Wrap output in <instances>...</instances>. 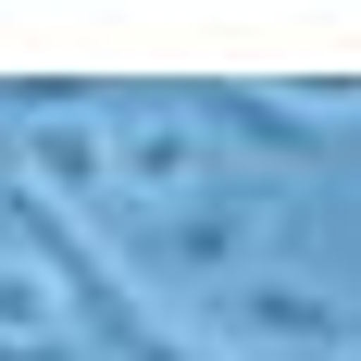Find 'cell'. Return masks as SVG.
I'll return each instance as SVG.
<instances>
[{"mask_svg": "<svg viewBox=\"0 0 361 361\" xmlns=\"http://www.w3.org/2000/svg\"><path fill=\"white\" fill-rule=\"evenodd\" d=\"M262 237H274V200L262 187H200L175 212H149L125 237V287H162V299H224L237 274H262Z\"/></svg>", "mask_w": 361, "mask_h": 361, "instance_id": "6da1fadb", "label": "cell"}, {"mask_svg": "<svg viewBox=\"0 0 361 361\" xmlns=\"http://www.w3.org/2000/svg\"><path fill=\"white\" fill-rule=\"evenodd\" d=\"M212 312H224V336H212V349H237V361H262V349L361 361V312H349V299H324V287H299V274H237Z\"/></svg>", "mask_w": 361, "mask_h": 361, "instance_id": "7a4b0ae2", "label": "cell"}, {"mask_svg": "<svg viewBox=\"0 0 361 361\" xmlns=\"http://www.w3.org/2000/svg\"><path fill=\"white\" fill-rule=\"evenodd\" d=\"M112 187H137V200H200V187H224V149H212V125L200 112H112Z\"/></svg>", "mask_w": 361, "mask_h": 361, "instance_id": "3957f363", "label": "cell"}, {"mask_svg": "<svg viewBox=\"0 0 361 361\" xmlns=\"http://www.w3.org/2000/svg\"><path fill=\"white\" fill-rule=\"evenodd\" d=\"M175 112H200L212 137L262 149V162H336V125H324V112H299L287 87H237V75H187V87H175Z\"/></svg>", "mask_w": 361, "mask_h": 361, "instance_id": "277c9868", "label": "cell"}, {"mask_svg": "<svg viewBox=\"0 0 361 361\" xmlns=\"http://www.w3.org/2000/svg\"><path fill=\"white\" fill-rule=\"evenodd\" d=\"M100 187H112V112H87V125H25V200L75 212V200H100Z\"/></svg>", "mask_w": 361, "mask_h": 361, "instance_id": "5b68a950", "label": "cell"}, {"mask_svg": "<svg viewBox=\"0 0 361 361\" xmlns=\"http://www.w3.org/2000/svg\"><path fill=\"white\" fill-rule=\"evenodd\" d=\"M0 112L13 125H87V112H112L100 75H0Z\"/></svg>", "mask_w": 361, "mask_h": 361, "instance_id": "8992f818", "label": "cell"}, {"mask_svg": "<svg viewBox=\"0 0 361 361\" xmlns=\"http://www.w3.org/2000/svg\"><path fill=\"white\" fill-rule=\"evenodd\" d=\"M50 274H37L25 250H0V349H50Z\"/></svg>", "mask_w": 361, "mask_h": 361, "instance_id": "52a82bcc", "label": "cell"}]
</instances>
